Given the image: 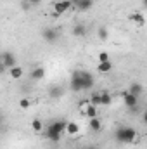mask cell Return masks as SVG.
Returning a JSON list of instances; mask_svg holds the SVG:
<instances>
[{"label": "cell", "mask_w": 147, "mask_h": 149, "mask_svg": "<svg viewBox=\"0 0 147 149\" xmlns=\"http://www.w3.org/2000/svg\"><path fill=\"white\" fill-rule=\"evenodd\" d=\"M49 95H50L52 99H57V97H61V95H62V88H61L59 85H54V87H50Z\"/></svg>", "instance_id": "cell-19"}, {"label": "cell", "mask_w": 147, "mask_h": 149, "mask_svg": "<svg viewBox=\"0 0 147 149\" xmlns=\"http://www.w3.org/2000/svg\"><path fill=\"white\" fill-rule=\"evenodd\" d=\"M71 7H74V5L69 0H61V2H55V3H54V12H57V14L61 16V14H64L66 10H69Z\"/></svg>", "instance_id": "cell-7"}, {"label": "cell", "mask_w": 147, "mask_h": 149, "mask_svg": "<svg viewBox=\"0 0 147 149\" xmlns=\"http://www.w3.org/2000/svg\"><path fill=\"white\" fill-rule=\"evenodd\" d=\"M31 80H43L45 78V68H42V66H37L35 70H31Z\"/></svg>", "instance_id": "cell-11"}, {"label": "cell", "mask_w": 147, "mask_h": 149, "mask_svg": "<svg viewBox=\"0 0 147 149\" xmlns=\"http://www.w3.org/2000/svg\"><path fill=\"white\" fill-rule=\"evenodd\" d=\"M111 102H112L111 94H107V92H102V106H109Z\"/></svg>", "instance_id": "cell-23"}, {"label": "cell", "mask_w": 147, "mask_h": 149, "mask_svg": "<svg viewBox=\"0 0 147 149\" xmlns=\"http://www.w3.org/2000/svg\"><path fill=\"white\" fill-rule=\"evenodd\" d=\"M114 137L121 144H132L137 139V130L133 127H119V128H116Z\"/></svg>", "instance_id": "cell-2"}, {"label": "cell", "mask_w": 147, "mask_h": 149, "mask_svg": "<svg viewBox=\"0 0 147 149\" xmlns=\"http://www.w3.org/2000/svg\"><path fill=\"white\" fill-rule=\"evenodd\" d=\"M128 92H132L133 95H140L142 94V85L140 83H132L130 88H128Z\"/></svg>", "instance_id": "cell-20"}, {"label": "cell", "mask_w": 147, "mask_h": 149, "mask_svg": "<svg viewBox=\"0 0 147 149\" xmlns=\"http://www.w3.org/2000/svg\"><path fill=\"white\" fill-rule=\"evenodd\" d=\"M83 113V116H87L88 120H92V118H97V106H94V104H88L87 108H83L81 109Z\"/></svg>", "instance_id": "cell-10"}, {"label": "cell", "mask_w": 147, "mask_h": 149, "mask_svg": "<svg viewBox=\"0 0 147 149\" xmlns=\"http://www.w3.org/2000/svg\"><path fill=\"white\" fill-rule=\"evenodd\" d=\"M31 7H33V5H31L28 0H23V2H21V9H23V10H30Z\"/></svg>", "instance_id": "cell-26"}, {"label": "cell", "mask_w": 147, "mask_h": 149, "mask_svg": "<svg viewBox=\"0 0 147 149\" xmlns=\"http://www.w3.org/2000/svg\"><path fill=\"white\" fill-rule=\"evenodd\" d=\"M16 63H17V61H16V56H14L12 52H9V50H5V52H2V66H3V68H7V70H10V68H14V66H17Z\"/></svg>", "instance_id": "cell-6"}, {"label": "cell", "mask_w": 147, "mask_h": 149, "mask_svg": "<svg viewBox=\"0 0 147 149\" xmlns=\"http://www.w3.org/2000/svg\"><path fill=\"white\" fill-rule=\"evenodd\" d=\"M97 35H99V38H101V40H107V37H109V33H107V28L101 26V28H99V31H97Z\"/></svg>", "instance_id": "cell-22"}, {"label": "cell", "mask_w": 147, "mask_h": 149, "mask_svg": "<svg viewBox=\"0 0 147 149\" xmlns=\"http://www.w3.org/2000/svg\"><path fill=\"white\" fill-rule=\"evenodd\" d=\"M142 120H144V123H147V109L142 113Z\"/></svg>", "instance_id": "cell-28"}, {"label": "cell", "mask_w": 147, "mask_h": 149, "mask_svg": "<svg viewBox=\"0 0 147 149\" xmlns=\"http://www.w3.org/2000/svg\"><path fill=\"white\" fill-rule=\"evenodd\" d=\"M69 2H71V3H73L74 7H76V5H78V3H80V0H69Z\"/></svg>", "instance_id": "cell-29"}, {"label": "cell", "mask_w": 147, "mask_h": 149, "mask_svg": "<svg viewBox=\"0 0 147 149\" xmlns=\"http://www.w3.org/2000/svg\"><path fill=\"white\" fill-rule=\"evenodd\" d=\"M144 7L147 9V0H144Z\"/></svg>", "instance_id": "cell-30"}, {"label": "cell", "mask_w": 147, "mask_h": 149, "mask_svg": "<svg viewBox=\"0 0 147 149\" xmlns=\"http://www.w3.org/2000/svg\"><path fill=\"white\" fill-rule=\"evenodd\" d=\"M19 106H21L23 109H28V108L31 106V102H30V99H28V97H23V99L19 101Z\"/></svg>", "instance_id": "cell-24"}, {"label": "cell", "mask_w": 147, "mask_h": 149, "mask_svg": "<svg viewBox=\"0 0 147 149\" xmlns=\"http://www.w3.org/2000/svg\"><path fill=\"white\" fill-rule=\"evenodd\" d=\"M31 128H33V132H42L43 130V123H42V120H38V118H35L33 121H31Z\"/></svg>", "instance_id": "cell-21"}, {"label": "cell", "mask_w": 147, "mask_h": 149, "mask_svg": "<svg viewBox=\"0 0 147 149\" xmlns=\"http://www.w3.org/2000/svg\"><path fill=\"white\" fill-rule=\"evenodd\" d=\"M88 149H97V148H88Z\"/></svg>", "instance_id": "cell-31"}, {"label": "cell", "mask_w": 147, "mask_h": 149, "mask_svg": "<svg viewBox=\"0 0 147 149\" xmlns=\"http://www.w3.org/2000/svg\"><path fill=\"white\" fill-rule=\"evenodd\" d=\"M9 73H10V78H14V80H19V78H23L24 70H23L21 66H14V68H10V70H9Z\"/></svg>", "instance_id": "cell-14"}, {"label": "cell", "mask_w": 147, "mask_h": 149, "mask_svg": "<svg viewBox=\"0 0 147 149\" xmlns=\"http://www.w3.org/2000/svg\"><path fill=\"white\" fill-rule=\"evenodd\" d=\"M71 33H73L74 37H78V38L85 37V35H87V26H85L83 23H78V24H74V28H73Z\"/></svg>", "instance_id": "cell-12"}, {"label": "cell", "mask_w": 147, "mask_h": 149, "mask_svg": "<svg viewBox=\"0 0 147 149\" xmlns=\"http://www.w3.org/2000/svg\"><path fill=\"white\" fill-rule=\"evenodd\" d=\"M88 127H90V130H92V132H101L102 123H101V120H99V118H92V120H90V123H88Z\"/></svg>", "instance_id": "cell-17"}, {"label": "cell", "mask_w": 147, "mask_h": 149, "mask_svg": "<svg viewBox=\"0 0 147 149\" xmlns=\"http://www.w3.org/2000/svg\"><path fill=\"white\" fill-rule=\"evenodd\" d=\"M81 83H83V88H85V90L94 88V83H95L94 74L88 73V71H81Z\"/></svg>", "instance_id": "cell-8"}, {"label": "cell", "mask_w": 147, "mask_h": 149, "mask_svg": "<svg viewBox=\"0 0 147 149\" xmlns=\"http://www.w3.org/2000/svg\"><path fill=\"white\" fill-rule=\"evenodd\" d=\"M66 127H68V121H66V120H57V121L50 123L49 128L45 130L47 139L52 141V142H57V141L61 139V134L66 132Z\"/></svg>", "instance_id": "cell-1"}, {"label": "cell", "mask_w": 147, "mask_h": 149, "mask_svg": "<svg viewBox=\"0 0 147 149\" xmlns=\"http://www.w3.org/2000/svg\"><path fill=\"white\" fill-rule=\"evenodd\" d=\"M66 132H68L69 135H76V134L80 132V125H78V123H74V121H68Z\"/></svg>", "instance_id": "cell-18"}, {"label": "cell", "mask_w": 147, "mask_h": 149, "mask_svg": "<svg viewBox=\"0 0 147 149\" xmlns=\"http://www.w3.org/2000/svg\"><path fill=\"white\" fill-rule=\"evenodd\" d=\"M128 19H130L135 26H144V24H146V17H144L142 12H133V14L128 16Z\"/></svg>", "instance_id": "cell-9"}, {"label": "cell", "mask_w": 147, "mask_h": 149, "mask_svg": "<svg viewBox=\"0 0 147 149\" xmlns=\"http://www.w3.org/2000/svg\"><path fill=\"white\" fill-rule=\"evenodd\" d=\"M121 97H123V102H125L126 108H130V109H135V108H137V104H139V95H133L132 92L125 90V92L121 94Z\"/></svg>", "instance_id": "cell-5"}, {"label": "cell", "mask_w": 147, "mask_h": 149, "mask_svg": "<svg viewBox=\"0 0 147 149\" xmlns=\"http://www.w3.org/2000/svg\"><path fill=\"white\" fill-rule=\"evenodd\" d=\"M111 70H112V63L111 61H104V63H99L97 64V71L99 73H111Z\"/></svg>", "instance_id": "cell-13"}, {"label": "cell", "mask_w": 147, "mask_h": 149, "mask_svg": "<svg viewBox=\"0 0 147 149\" xmlns=\"http://www.w3.org/2000/svg\"><path fill=\"white\" fill-rule=\"evenodd\" d=\"M59 30H55V28H45L43 31H42V38L47 42V43H55L57 40H59Z\"/></svg>", "instance_id": "cell-4"}, {"label": "cell", "mask_w": 147, "mask_h": 149, "mask_svg": "<svg viewBox=\"0 0 147 149\" xmlns=\"http://www.w3.org/2000/svg\"><path fill=\"white\" fill-rule=\"evenodd\" d=\"M28 2H30V3H31V5H38V3H40V2H42V0H28Z\"/></svg>", "instance_id": "cell-27"}, {"label": "cell", "mask_w": 147, "mask_h": 149, "mask_svg": "<svg viewBox=\"0 0 147 149\" xmlns=\"http://www.w3.org/2000/svg\"><path fill=\"white\" fill-rule=\"evenodd\" d=\"M92 7H94V0H80V3L76 5V9L78 10H83V12L85 10H90Z\"/></svg>", "instance_id": "cell-15"}, {"label": "cell", "mask_w": 147, "mask_h": 149, "mask_svg": "<svg viewBox=\"0 0 147 149\" xmlns=\"http://www.w3.org/2000/svg\"><path fill=\"white\" fill-rule=\"evenodd\" d=\"M90 104H94V106H102V94L92 92V95H90Z\"/></svg>", "instance_id": "cell-16"}, {"label": "cell", "mask_w": 147, "mask_h": 149, "mask_svg": "<svg viewBox=\"0 0 147 149\" xmlns=\"http://www.w3.org/2000/svg\"><path fill=\"white\" fill-rule=\"evenodd\" d=\"M69 90L74 92V94H78V92L85 90V88H83V83H81V70H78V71H74V73H73L71 81H69Z\"/></svg>", "instance_id": "cell-3"}, {"label": "cell", "mask_w": 147, "mask_h": 149, "mask_svg": "<svg viewBox=\"0 0 147 149\" xmlns=\"http://www.w3.org/2000/svg\"><path fill=\"white\" fill-rule=\"evenodd\" d=\"M97 61H99V63H104V61H111V59H109V54H107V52H101V54L97 56Z\"/></svg>", "instance_id": "cell-25"}]
</instances>
